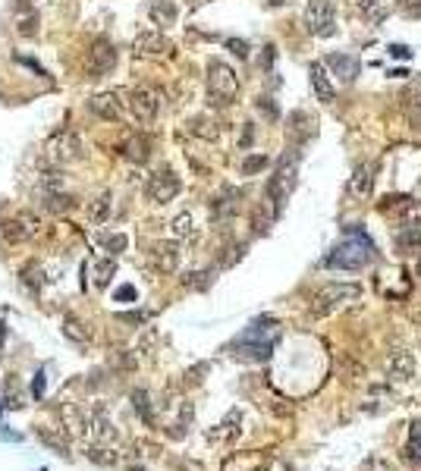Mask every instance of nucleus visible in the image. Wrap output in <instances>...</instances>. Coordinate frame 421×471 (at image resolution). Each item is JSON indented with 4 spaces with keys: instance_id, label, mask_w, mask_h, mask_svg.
<instances>
[{
    "instance_id": "obj_10",
    "label": "nucleus",
    "mask_w": 421,
    "mask_h": 471,
    "mask_svg": "<svg viewBox=\"0 0 421 471\" xmlns=\"http://www.w3.org/2000/svg\"><path fill=\"white\" fill-rule=\"evenodd\" d=\"M157 107H161V98H157L154 88L138 85V88H132L129 91V113L135 117V123H145V126L154 123Z\"/></svg>"
},
{
    "instance_id": "obj_36",
    "label": "nucleus",
    "mask_w": 421,
    "mask_h": 471,
    "mask_svg": "<svg viewBox=\"0 0 421 471\" xmlns=\"http://www.w3.org/2000/svg\"><path fill=\"white\" fill-rule=\"evenodd\" d=\"M113 274H117V264H113V257H104V261H98V267H94V283H98V286H107Z\"/></svg>"
},
{
    "instance_id": "obj_12",
    "label": "nucleus",
    "mask_w": 421,
    "mask_h": 471,
    "mask_svg": "<svg viewBox=\"0 0 421 471\" xmlns=\"http://www.w3.org/2000/svg\"><path fill=\"white\" fill-rule=\"evenodd\" d=\"M415 352L408 349H396L387 355V364H383V371H387V380L390 383H408L415 377Z\"/></svg>"
},
{
    "instance_id": "obj_40",
    "label": "nucleus",
    "mask_w": 421,
    "mask_h": 471,
    "mask_svg": "<svg viewBox=\"0 0 421 471\" xmlns=\"http://www.w3.org/2000/svg\"><path fill=\"white\" fill-rule=\"evenodd\" d=\"M22 283H25L29 289H35V292H38V289H41V283H44L41 267H25V270H22Z\"/></svg>"
},
{
    "instance_id": "obj_31",
    "label": "nucleus",
    "mask_w": 421,
    "mask_h": 471,
    "mask_svg": "<svg viewBox=\"0 0 421 471\" xmlns=\"http://www.w3.org/2000/svg\"><path fill=\"white\" fill-rule=\"evenodd\" d=\"M170 230H173L176 239H195V220H192V214H176L173 223H170Z\"/></svg>"
},
{
    "instance_id": "obj_45",
    "label": "nucleus",
    "mask_w": 421,
    "mask_h": 471,
    "mask_svg": "<svg viewBox=\"0 0 421 471\" xmlns=\"http://www.w3.org/2000/svg\"><path fill=\"white\" fill-rule=\"evenodd\" d=\"M19 35H22V38L38 35V16H25L22 22H19Z\"/></svg>"
},
{
    "instance_id": "obj_17",
    "label": "nucleus",
    "mask_w": 421,
    "mask_h": 471,
    "mask_svg": "<svg viewBox=\"0 0 421 471\" xmlns=\"http://www.w3.org/2000/svg\"><path fill=\"white\" fill-rule=\"evenodd\" d=\"M151 264H154V270H161V274H173V270L179 267V245L157 242L154 248H151Z\"/></svg>"
},
{
    "instance_id": "obj_7",
    "label": "nucleus",
    "mask_w": 421,
    "mask_h": 471,
    "mask_svg": "<svg viewBox=\"0 0 421 471\" xmlns=\"http://www.w3.org/2000/svg\"><path fill=\"white\" fill-rule=\"evenodd\" d=\"M302 22H305L308 35H314V38L337 35V13H333L330 0H308L305 13H302Z\"/></svg>"
},
{
    "instance_id": "obj_49",
    "label": "nucleus",
    "mask_w": 421,
    "mask_h": 471,
    "mask_svg": "<svg viewBox=\"0 0 421 471\" xmlns=\"http://www.w3.org/2000/svg\"><path fill=\"white\" fill-rule=\"evenodd\" d=\"M226 47H230L236 57H249V44H245V41H236V38H230V41H226Z\"/></svg>"
},
{
    "instance_id": "obj_33",
    "label": "nucleus",
    "mask_w": 421,
    "mask_h": 471,
    "mask_svg": "<svg viewBox=\"0 0 421 471\" xmlns=\"http://www.w3.org/2000/svg\"><path fill=\"white\" fill-rule=\"evenodd\" d=\"M126 157H129V160H135V163H145V160H148V142H145L142 135L129 138V142H126Z\"/></svg>"
},
{
    "instance_id": "obj_51",
    "label": "nucleus",
    "mask_w": 421,
    "mask_h": 471,
    "mask_svg": "<svg viewBox=\"0 0 421 471\" xmlns=\"http://www.w3.org/2000/svg\"><path fill=\"white\" fill-rule=\"evenodd\" d=\"M390 54L399 57V60H406V57H408V47H402V44H390Z\"/></svg>"
},
{
    "instance_id": "obj_23",
    "label": "nucleus",
    "mask_w": 421,
    "mask_h": 471,
    "mask_svg": "<svg viewBox=\"0 0 421 471\" xmlns=\"http://www.w3.org/2000/svg\"><path fill=\"white\" fill-rule=\"evenodd\" d=\"M261 465H264L261 452H236V456L226 458L220 471H261Z\"/></svg>"
},
{
    "instance_id": "obj_50",
    "label": "nucleus",
    "mask_w": 421,
    "mask_h": 471,
    "mask_svg": "<svg viewBox=\"0 0 421 471\" xmlns=\"http://www.w3.org/2000/svg\"><path fill=\"white\" fill-rule=\"evenodd\" d=\"M0 440H10V443H22V433H16V431H6V427L0 424Z\"/></svg>"
},
{
    "instance_id": "obj_54",
    "label": "nucleus",
    "mask_w": 421,
    "mask_h": 471,
    "mask_svg": "<svg viewBox=\"0 0 421 471\" xmlns=\"http://www.w3.org/2000/svg\"><path fill=\"white\" fill-rule=\"evenodd\" d=\"M283 3H289V0H270V6H283Z\"/></svg>"
},
{
    "instance_id": "obj_19",
    "label": "nucleus",
    "mask_w": 421,
    "mask_h": 471,
    "mask_svg": "<svg viewBox=\"0 0 421 471\" xmlns=\"http://www.w3.org/2000/svg\"><path fill=\"white\" fill-rule=\"evenodd\" d=\"M239 424H242V414L232 408V412L226 414L217 427H214V431H207V440H211V443H232V440L239 437V431H242Z\"/></svg>"
},
{
    "instance_id": "obj_28",
    "label": "nucleus",
    "mask_w": 421,
    "mask_h": 471,
    "mask_svg": "<svg viewBox=\"0 0 421 471\" xmlns=\"http://www.w3.org/2000/svg\"><path fill=\"white\" fill-rule=\"evenodd\" d=\"M406 456L412 458L415 465H421V421H412L408 424V440H406Z\"/></svg>"
},
{
    "instance_id": "obj_22",
    "label": "nucleus",
    "mask_w": 421,
    "mask_h": 471,
    "mask_svg": "<svg viewBox=\"0 0 421 471\" xmlns=\"http://www.w3.org/2000/svg\"><path fill=\"white\" fill-rule=\"evenodd\" d=\"M113 214V195L110 192H101L94 201H88V223L91 226H101L107 223Z\"/></svg>"
},
{
    "instance_id": "obj_43",
    "label": "nucleus",
    "mask_w": 421,
    "mask_h": 471,
    "mask_svg": "<svg viewBox=\"0 0 421 471\" xmlns=\"http://www.w3.org/2000/svg\"><path fill=\"white\" fill-rule=\"evenodd\" d=\"M261 471H293V468H289V462H286V458H280V456H270V458H264Z\"/></svg>"
},
{
    "instance_id": "obj_56",
    "label": "nucleus",
    "mask_w": 421,
    "mask_h": 471,
    "mask_svg": "<svg viewBox=\"0 0 421 471\" xmlns=\"http://www.w3.org/2000/svg\"><path fill=\"white\" fill-rule=\"evenodd\" d=\"M38 471H47V468H38Z\"/></svg>"
},
{
    "instance_id": "obj_9",
    "label": "nucleus",
    "mask_w": 421,
    "mask_h": 471,
    "mask_svg": "<svg viewBox=\"0 0 421 471\" xmlns=\"http://www.w3.org/2000/svg\"><path fill=\"white\" fill-rule=\"evenodd\" d=\"M179 188H182V182L173 170H157L148 179V186H145V195H148V201H154V204H167V201H173L176 195H179Z\"/></svg>"
},
{
    "instance_id": "obj_4",
    "label": "nucleus",
    "mask_w": 421,
    "mask_h": 471,
    "mask_svg": "<svg viewBox=\"0 0 421 471\" xmlns=\"http://www.w3.org/2000/svg\"><path fill=\"white\" fill-rule=\"evenodd\" d=\"M295 173H299V157L289 151V154H283V160H280V167H276V173L270 176L267 195H264V201H270V207H274L276 214L283 211L286 198L293 195V188H295Z\"/></svg>"
},
{
    "instance_id": "obj_41",
    "label": "nucleus",
    "mask_w": 421,
    "mask_h": 471,
    "mask_svg": "<svg viewBox=\"0 0 421 471\" xmlns=\"http://www.w3.org/2000/svg\"><path fill=\"white\" fill-rule=\"evenodd\" d=\"M44 387H47V377H44V368L35 371V377H31V399H44Z\"/></svg>"
},
{
    "instance_id": "obj_46",
    "label": "nucleus",
    "mask_w": 421,
    "mask_h": 471,
    "mask_svg": "<svg viewBox=\"0 0 421 471\" xmlns=\"http://www.w3.org/2000/svg\"><path fill=\"white\" fill-rule=\"evenodd\" d=\"M364 471H396V468L387 462V458H381V456H371L368 462H364Z\"/></svg>"
},
{
    "instance_id": "obj_11",
    "label": "nucleus",
    "mask_w": 421,
    "mask_h": 471,
    "mask_svg": "<svg viewBox=\"0 0 421 471\" xmlns=\"http://www.w3.org/2000/svg\"><path fill=\"white\" fill-rule=\"evenodd\" d=\"M117 66V47H113L107 38H98V41L91 44V50H88V75H94V79H101V75H107L110 69Z\"/></svg>"
},
{
    "instance_id": "obj_39",
    "label": "nucleus",
    "mask_w": 421,
    "mask_h": 471,
    "mask_svg": "<svg viewBox=\"0 0 421 471\" xmlns=\"http://www.w3.org/2000/svg\"><path fill=\"white\" fill-rule=\"evenodd\" d=\"M41 186L47 188V192H60V188H63V173H60V167H57V170H47V173L41 176Z\"/></svg>"
},
{
    "instance_id": "obj_34",
    "label": "nucleus",
    "mask_w": 421,
    "mask_h": 471,
    "mask_svg": "<svg viewBox=\"0 0 421 471\" xmlns=\"http://www.w3.org/2000/svg\"><path fill=\"white\" fill-rule=\"evenodd\" d=\"M132 408H135L145 421H154V412H151V396L145 393V389H132Z\"/></svg>"
},
{
    "instance_id": "obj_47",
    "label": "nucleus",
    "mask_w": 421,
    "mask_h": 471,
    "mask_svg": "<svg viewBox=\"0 0 421 471\" xmlns=\"http://www.w3.org/2000/svg\"><path fill=\"white\" fill-rule=\"evenodd\" d=\"M135 286H129V283H126V286H119L117 289V292H113V299H117V301H135Z\"/></svg>"
},
{
    "instance_id": "obj_26",
    "label": "nucleus",
    "mask_w": 421,
    "mask_h": 471,
    "mask_svg": "<svg viewBox=\"0 0 421 471\" xmlns=\"http://www.w3.org/2000/svg\"><path fill=\"white\" fill-rule=\"evenodd\" d=\"M390 405H393V393H390V389L374 387V389L368 393V399L362 402V412H364V414H381V412H387Z\"/></svg>"
},
{
    "instance_id": "obj_14",
    "label": "nucleus",
    "mask_w": 421,
    "mask_h": 471,
    "mask_svg": "<svg viewBox=\"0 0 421 471\" xmlns=\"http://www.w3.org/2000/svg\"><path fill=\"white\" fill-rule=\"evenodd\" d=\"M38 230H41V220L31 217V214H19V217H13L10 223L3 226V239H10V242H25V239L38 236Z\"/></svg>"
},
{
    "instance_id": "obj_2",
    "label": "nucleus",
    "mask_w": 421,
    "mask_h": 471,
    "mask_svg": "<svg viewBox=\"0 0 421 471\" xmlns=\"http://www.w3.org/2000/svg\"><path fill=\"white\" fill-rule=\"evenodd\" d=\"M358 295H362V286L358 283H327L314 292L311 301V314L314 317H327L333 311H343V308L355 305Z\"/></svg>"
},
{
    "instance_id": "obj_5",
    "label": "nucleus",
    "mask_w": 421,
    "mask_h": 471,
    "mask_svg": "<svg viewBox=\"0 0 421 471\" xmlns=\"http://www.w3.org/2000/svg\"><path fill=\"white\" fill-rule=\"evenodd\" d=\"M207 94L214 104H230L239 94V79L232 73V66H226L223 60L207 63Z\"/></svg>"
},
{
    "instance_id": "obj_29",
    "label": "nucleus",
    "mask_w": 421,
    "mask_h": 471,
    "mask_svg": "<svg viewBox=\"0 0 421 471\" xmlns=\"http://www.w3.org/2000/svg\"><path fill=\"white\" fill-rule=\"evenodd\" d=\"M189 132H192V135H198V138H207V142L220 135L217 123H214V119H207V117H195V119H189Z\"/></svg>"
},
{
    "instance_id": "obj_21",
    "label": "nucleus",
    "mask_w": 421,
    "mask_h": 471,
    "mask_svg": "<svg viewBox=\"0 0 421 471\" xmlns=\"http://www.w3.org/2000/svg\"><path fill=\"white\" fill-rule=\"evenodd\" d=\"M239 198H242V192H239V188H223V192H220V198H214V204H211L214 220H230L232 214L239 211Z\"/></svg>"
},
{
    "instance_id": "obj_38",
    "label": "nucleus",
    "mask_w": 421,
    "mask_h": 471,
    "mask_svg": "<svg viewBox=\"0 0 421 471\" xmlns=\"http://www.w3.org/2000/svg\"><path fill=\"white\" fill-rule=\"evenodd\" d=\"M211 280H214L211 270H198V274L182 276V283H186L189 289H207V286H211Z\"/></svg>"
},
{
    "instance_id": "obj_44",
    "label": "nucleus",
    "mask_w": 421,
    "mask_h": 471,
    "mask_svg": "<svg viewBox=\"0 0 421 471\" xmlns=\"http://www.w3.org/2000/svg\"><path fill=\"white\" fill-rule=\"evenodd\" d=\"M399 3V10L406 13L408 19H418L421 16V0H396Z\"/></svg>"
},
{
    "instance_id": "obj_16",
    "label": "nucleus",
    "mask_w": 421,
    "mask_h": 471,
    "mask_svg": "<svg viewBox=\"0 0 421 471\" xmlns=\"http://www.w3.org/2000/svg\"><path fill=\"white\" fill-rule=\"evenodd\" d=\"M390 204H383V214H393L402 223H415L421 217V201L408 198V195H396V198H387Z\"/></svg>"
},
{
    "instance_id": "obj_27",
    "label": "nucleus",
    "mask_w": 421,
    "mask_h": 471,
    "mask_svg": "<svg viewBox=\"0 0 421 471\" xmlns=\"http://www.w3.org/2000/svg\"><path fill=\"white\" fill-rule=\"evenodd\" d=\"M60 330H63V336H66L69 343H88V336H91V333H88V327L82 324V320H75L73 314H66V317H63Z\"/></svg>"
},
{
    "instance_id": "obj_25",
    "label": "nucleus",
    "mask_w": 421,
    "mask_h": 471,
    "mask_svg": "<svg viewBox=\"0 0 421 471\" xmlns=\"http://www.w3.org/2000/svg\"><path fill=\"white\" fill-rule=\"evenodd\" d=\"M148 16L154 25H173L176 16H179V10H176L173 0H154V3L148 6Z\"/></svg>"
},
{
    "instance_id": "obj_53",
    "label": "nucleus",
    "mask_w": 421,
    "mask_h": 471,
    "mask_svg": "<svg viewBox=\"0 0 421 471\" xmlns=\"http://www.w3.org/2000/svg\"><path fill=\"white\" fill-rule=\"evenodd\" d=\"M3 339H6V324L0 320V349H3Z\"/></svg>"
},
{
    "instance_id": "obj_24",
    "label": "nucleus",
    "mask_w": 421,
    "mask_h": 471,
    "mask_svg": "<svg viewBox=\"0 0 421 471\" xmlns=\"http://www.w3.org/2000/svg\"><path fill=\"white\" fill-rule=\"evenodd\" d=\"M396 245H399L406 255L421 248V223L418 220H415V223H402V230L396 232Z\"/></svg>"
},
{
    "instance_id": "obj_13",
    "label": "nucleus",
    "mask_w": 421,
    "mask_h": 471,
    "mask_svg": "<svg viewBox=\"0 0 421 471\" xmlns=\"http://www.w3.org/2000/svg\"><path fill=\"white\" fill-rule=\"evenodd\" d=\"M374 179H377V163H374V160L358 163V167H355V173L349 176V186H346L349 198L364 201L371 192H374Z\"/></svg>"
},
{
    "instance_id": "obj_55",
    "label": "nucleus",
    "mask_w": 421,
    "mask_h": 471,
    "mask_svg": "<svg viewBox=\"0 0 421 471\" xmlns=\"http://www.w3.org/2000/svg\"><path fill=\"white\" fill-rule=\"evenodd\" d=\"M418 276H421V257H418Z\"/></svg>"
},
{
    "instance_id": "obj_20",
    "label": "nucleus",
    "mask_w": 421,
    "mask_h": 471,
    "mask_svg": "<svg viewBox=\"0 0 421 471\" xmlns=\"http://www.w3.org/2000/svg\"><path fill=\"white\" fill-rule=\"evenodd\" d=\"M88 107H91V113H94V117L107 119V123H110V119H119V110H123V107H119V98H117L113 91L94 94V98L88 100Z\"/></svg>"
},
{
    "instance_id": "obj_32",
    "label": "nucleus",
    "mask_w": 421,
    "mask_h": 471,
    "mask_svg": "<svg viewBox=\"0 0 421 471\" xmlns=\"http://www.w3.org/2000/svg\"><path fill=\"white\" fill-rule=\"evenodd\" d=\"M402 110H406V119L412 129H421V91L408 94L406 104H402Z\"/></svg>"
},
{
    "instance_id": "obj_15",
    "label": "nucleus",
    "mask_w": 421,
    "mask_h": 471,
    "mask_svg": "<svg viewBox=\"0 0 421 471\" xmlns=\"http://www.w3.org/2000/svg\"><path fill=\"white\" fill-rule=\"evenodd\" d=\"M308 75H311L314 98H318L320 104H333V100H337V88H333V82H330V75H327L324 63H311V66H308Z\"/></svg>"
},
{
    "instance_id": "obj_52",
    "label": "nucleus",
    "mask_w": 421,
    "mask_h": 471,
    "mask_svg": "<svg viewBox=\"0 0 421 471\" xmlns=\"http://www.w3.org/2000/svg\"><path fill=\"white\" fill-rule=\"evenodd\" d=\"M179 471H201V465H198V462H182Z\"/></svg>"
},
{
    "instance_id": "obj_48",
    "label": "nucleus",
    "mask_w": 421,
    "mask_h": 471,
    "mask_svg": "<svg viewBox=\"0 0 421 471\" xmlns=\"http://www.w3.org/2000/svg\"><path fill=\"white\" fill-rule=\"evenodd\" d=\"M119 320H126V324H145V320H148V314H145V311H123V314H119Z\"/></svg>"
},
{
    "instance_id": "obj_42",
    "label": "nucleus",
    "mask_w": 421,
    "mask_h": 471,
    "mask_svg": "<svg viewBox=\"0 0 421 471\" xmlns=\"http://www.w3.org/2000/svg\"><path fill=\"white\" fill-rule=\"evenodd\" d=\"M41 440L50 446V449H57V452H60V456H69L66 440H63V437H57V433H50V431H41Z\"/></svg>"
},
{
    "instance_id": "obj_6",
    "label": "nucleus",
    "mask_w": 421,
    "mask_h": 471,
    "mask_svg": "<svg viewBox=\"0 0 421 471\" xmlns=\"http://www.w3.org/2000/svg\"><path fill=\"white\" fill-rule=\"evenodd\" d=\"M82 154H85V148H82V138L75 135V132H69V129L50 135V142L44 144V157H47V163H54V167L79 163Z\"/></svg>"
},
{
    "instance_id": "obj_8",
    "label": "nucleus",
    "mask_w": 421,
    "mask_h": 471,
    "mask_svg": "<svg viewBox=\"0 0 421 471\" xmlns=\"http://www.w3.org/2000/svg\"><path fill=\"white\" fill-rule=\"evenodd\" d=\"M173 41H170L163 31H142V35H135V41H132V54L135 57H148V60H161V57H173Z\"/></svg>"
},
{
    "instance_id": "obj_30",
    "label": "nucleus",
    "mask_w": 421,
    "mask_h": 471,
    "mask_svg": "<svg viewBox=\"0 0 421 471\" xmlns=\"http://www.w3.org/2000/svg\"><path fill=\"white\" fill-rule=\"evenodd\" d=\"M44 207L54 214H66L75 207V198L73 195H63V192H47V198H44Z\"/></svg>"
},
{
    "instance_id": "obj_3",
    "label": "nucleus",
    "mask_w": 421,
    "mask_h": 471,
    "mask_svg": "<svg viewBox=\"0 0 421 471\" xmlns=\"http://www.w3.org/2000/svg\"><path fill=\"white\" fill-rule=\"evenodd\" d=\"M274 339H276V320L264 317V320H255V324L232 343V349H236L239 355H249V358L264 361V358L270 355V349H274Z\"/></svg>"
},
{
    "instance_id": "obj_37",
    "label": "nucleus",
    "mask_w": 421,
    "mask_h": 471,
    "mask_svg": "<svg viewBox=\"0 0 421 471\" xmlns=\"http://www.w3.org/2000/svg\"><path fill=\"white\" fill-rule=\"evenodd\" d=\"M267 167V154H249L242 160V176H255Z\"/></svg>"
},
{
    "instance_id": "obj_18",
    "label": "nucleus",
    "mask_w": 421,
    "mask_h": 471,
    "mask_svg": "<svg viewBox=\"0 0 421 471\" xmlns=\"http://www.w3.org/2000/svg\"><path fill=\"white\" fill-rule=\"evenodd\" d=\"M324 63L337 73V79L343 82V85H352V82L358 79V69H362L358 66V57H352V54H330Z\"/></svg>"
},
{
    "instance_id": "obj_1",
    "label": "nucleus",
    "mask_w": 421,
    "mask_h": 471,
    "mask_svg": "<svg viewBox=\"0 0 421 471\" xmlns=\"http://www.w3.org/2000/svg\"><path fill=\"white\" fill-rule=\"evenodd\" d=\"M371 257H374L371 239H364L362 230H349V236L324 257V267H330V270H362Z\"/></svg>"
},
{
    "instance_id": "obj_35",
    "label": "nucleus",
    "mask_w": 421,
    "mask_h": 471,
    "mask_svg": "<svg viewBox=\"0 0 421 471\" xmlns=\"http://www.w3.org/2000/svg\"><path fill=\"white\" fill-rule=\"evenodd\" d=\"M126 245H129V239H126L123 232H110V236H101V248L110 251V255H119V251H126Z\"/></svg>"
}]
</instances>
